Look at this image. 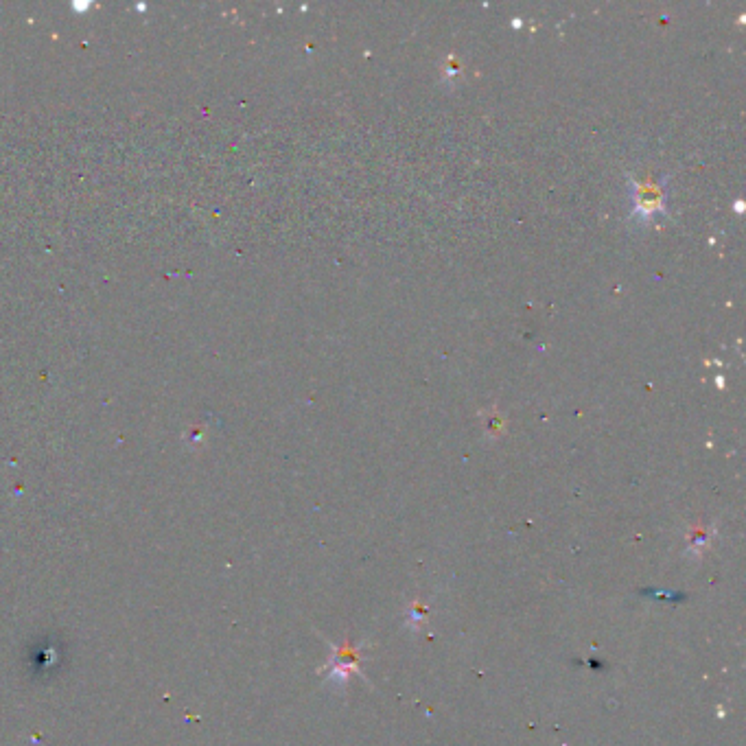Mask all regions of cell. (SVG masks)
I'll list each match as a JSON object with an SVG mask.
<instances>
[{
  "label": "cell",
  "instance_id": "cell-1",
  "mask_svg": "<svg viewBox=\"0 0 746 746\" xmlns=\"http://www.w3.org/2000/svg\"><path fill=\"white\" fill-rule=\"evenodd\" d=\"M631 195H633V213L641 219L648 221L657 217L666 208V189L655 180L644 182V184H631Z\"/></svg>",
  "mask_w": 746,
  "mask_h": 746
}]
</instances>
